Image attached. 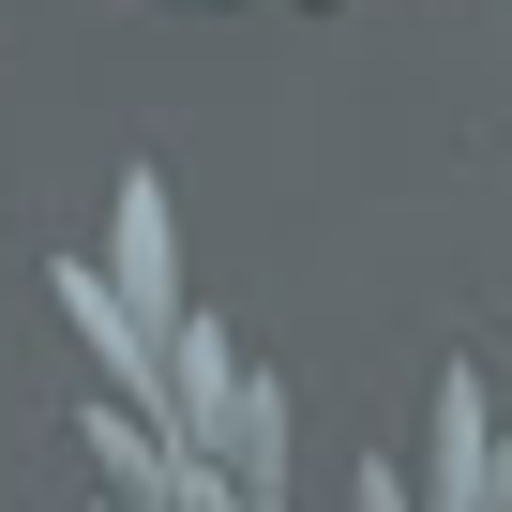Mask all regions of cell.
I'll return each instance as SVG.
<instances>
[{
    "instance_id": "cell-2",
    "label": "cell",
    "mask_w": 512,
    "mask_h": 512,
    "mask_svg": "<svg viewBox=\"0 0 512 512\" xmlns=\"http://www.w3.org/2000/svg\"><path fill=\"white\" fill-rule=\"evenodd\" d=\"M121 287H136L121 317H136L151 347H181V256H166V181H151V166H121Z\"/></svg>"
},
{
    "instance_id": "cell-1",
    "label": "cell",
    "mask_w": 512,
    "mask_h": 512,
    "mask_svg": "<svg viewBox=\"0 0 512 512\" xmlns=\"http://www.w3.org/2000/svg\"><path fill=\"white\" fill-rule=\"evenodd\" d=\"M437 512H512V422L467 362H437Z\"/></svg>"
}]
</instances>
